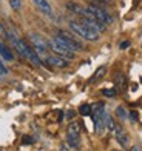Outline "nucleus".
Returning a JSON list of instances; mask_svg holds the SVG:
<instances>
[{"label": "nucleus", "mask_w": 142, "mask_h": 151, "mask_svg": "<svg viewBox=\"0 0 142 151\" xmlns=\"http://www.w3.org/2000/svg\"><path fill=\"white\" fill-rule=\"evenodd\" d=\"M86 9H88V11H90L97 20H100L102 23H105V25L113 23V17L110 16V12H107L105 9H102L99 5H93V3H90L88 6H86Z\"/></svg>", "instance_id": "4"}, {"label": "nucleus", "mask_w": 142, "mask_h": 151, "mask_svg": "<svg viewBox=\"0 0 142 151\" xmlns=\"http://www.w3.org/2000/svg\"><path fill=\"white\" fill-rule=\"evenodd\" d=\"M0 151H2V150H0Z\"/></svg>", "instance_id": "22"}, {"label": "nucleus", "mask_w": 142, "mask_h": 151, "mask_svg": "<svg viewBox=\"0 0 142 151\" xmlns=\"http://www.w3.org/2000/svg\"><path fill=\"white\" fill-rule=\"evenodd\" d=\"M30 40H31V46L36 50V52L37 54H46L48 52V50H50V45H48V42L42 37V36H39V34H36V32H32V34H30Z\"/></svg>", "instance_id": "5"}, {"label": "nucleus", "mask_w": 142, "mask_h": 151, "mask_svg": "<svg viewBox=\"0 0 142 151\" xmlns=\"http://www.w3.org/2000/svg\"><path fill=\"white\" fill-rule=\"evenodd\" d=\"M128 46H130V42H128V40H125V42H122V43H120V50H125V48H128Z\"/></svg>", "instance_id": "18"}, {"label": "nucleus", "mask_w": 142, "mask_h": 151, "mask_svg": "<svg viewBox=\"0 0 142 151\" xmlns=\"http://www.w3.org/2000/svg\"><path fill=\"white\" fill-rule=\"evenodd\" d=\"M91 111H93V106H91V105H88V104L80 105V108H79V113L82 114V116H90V114H91Z\"/></svg>", "instance_id": "13"}, {"label": "nucleus", "mask_w": 142, "mask_h": 151, "mask_svg": "<svg viewBox=\"0 0 142 151\" xmlns=\"http://www.w3.org/2000/svg\"><path fill=\"white\" fill-rule=\"evenodd\" d=\"M48 45H50V48L53 50V52L57 54V56H60V57H65V59H68V60H71V59L76 57V52L71 51L70 48H66L65 45H62L60 42H57L54 37H53L51 40H48Z\"/></svg>", "instance_id": "3"}, {"label": "nucleus", "mask_w": 142, "mask_h": 151, "mask_svg": "<svg viewBox=\"0 0 142 151\" xmlns=\"http://www.w3.org/2000/svg\"><path fill=\"white\" fill-rule=\"evenodd\" d=\"M23 143H32L31 137H23Z\"/></svg>", "instance_id": "20"}, {"label": "nucleus", "mask_w": 142, "mask_h": 151, "mask_svg": "<svg viewBox=\"0 0 142 151\" xmlns=\"http://www.w3.org/2000/svg\"><path fill=\"white\" fill-rule=\"evenodd\" d=\"M116 114L119 116L120 119H127V117H128V113L125 111L124 106H117V108H116Z\"/></svg>", "instance_id": "15"}, {"label": "nucleus", "mask_w": 142, "mask_h": 151, "mask_svg": "<svg viewBox=\"0 0 142 151\" xmlns=\"http://www.w3.org/2000/svg\"><path fill=\"white\" fill-rule=\"evenodd\" d=\"M46 62L51 65V66H56V68H66L70 65L68 59L65 57H60L57 54H51V56H46Z\"/></svg>", "instance_id": "8"}, {"label": "nucleus", "mask_w": 142, "mask_h": 151, "mask_svg": "<svg viewBox=\"0 0 142 151\" xmlns=\"http://www.w3.org/2000/svg\"><path fill=\"white\" fill-rule=\"evenodd\" d=\"M105 73H107V66H99L97 70H96V73H94V76L90 79V83H94V82L100 80L105 76Z\"/></svg>", "instance_id": "11"}, {"label": "nucleus", "mask_w": 142, "mask_h": 151, "mask_svg": "<svg viewBox=\"0 0 142 151\" xmlns=\"http://www.w3.org/2000/svg\"><path fill=\"white\" fill-rule=\"evenodd\" d=\"M0 56H2L5 60H8V62H11L12 59H14V54H12V51H11L5 43H2V42H0Z\"/></svg>", "instance_id": "9"}, {"label": "nucleus", "mask_w": 142, "mask_h": 151, "mask_svg": "<svg viewBox=\"0 0 142 151\" xmlns=\"http://www.w3.org/2000/svg\"><path fill=\"white\" fill-rule=\"evenodd\" d=\"M102 93H104V96H107V97H114V96L117 94L116 90H104Z\"/></svg>", "instance_id": "16"}, {"label": "nucleus", "mask_w": 142, "mask_h": 151, "mask_svg": "<svg viewBox=\"0 0 142 151\" xmlns=\"http://www.w3.org/2000/svg\"><path fill=\"white\" fill-rule=\"evenodd\" d=\"M68 26H70V29L76 34L77 37L86 40V42H97V40H99V32L91 29L88 25L82 23L80 20H70Z\"/></svg>", "instance_id": "1"}, {"label": "nucleus", "mask_w": 142, "mask_h": 151, "mask_svg": "<svg viewBox=\"0 0 142 151\" xmlns=\"http://www.w3.org/2000/svg\"><path fill=\"white\" fill-rule=\"evenodd\" d=\"M114 137H116V140L119 142V145H120V147H124V148L128 147V142H130V139H128V136H127L124 131L116 133V134H114Z\"/></svg>", "instance_id": "10"}, {"label": "nucleus", "mask_w": 142, "mask_h": 151, "mask_svg": "<svg viewBox=\"0 0 142 151\" xmlns=\"http://www.w3.org/2000/svg\"><path fill=\"white\" fill-rule=\"evenodd\" d=\"M32 3L36 5V8L39 9V12H42L46 17H54L53 12V6L50 3V0H32Z\"/></svg>", "instance_id": "7"}, {"label": "nucleus", "mask_w": 142, "mask_h": 151, "mask_svg": "<svg viewBox=\"0 0 142 151\" xmlns=\"http://www.w3.org/2000/svg\"><path fill=\"white\" fill-rule=\"evenodd\" d=\"M114 83H116V86L119 88L120 91H124L125 90V77H124V74L122 73H119V74H116V77H114Z\"/></svg>", "instance_id": "12"}, {"label": "nucleus", "mask_w": 142, "mask_h": 151, "mask_svg": "<svg viewBox=\"0 0 142 151\" xmlns=\"http://www.w3.org/2000/svg\"><path fill=\"white\" fill-rule=\"evenodd\" d=\"M130 117L136 122V120H138V113H136V111H131V113H130Z\"/></svg>", "instance_id": "19"}, {"label": "nucleus", "mask_w": 142, "mask_h": 151, "mask_svg": "<svg viewBox=\"0 0 142 151\" xmlns=\"http://www.w3.org/2000/svg\"><path fill=\"white\" fill-rule=\"evenodd\" d=\"M9 6L12 8V11H20V8H22V0H9Z\"/></svg>", "instance_id": "14"}, {"label": "nucleus", "mask_w": 142, "mask_h": 151, "mask_svg": "<svg viewBox=\"0 0 142 151\" xmlns=\"http://www.w3.org/2000/svg\"><path fill=\"white\" fill-rule=\"evenodd\" d=\"M54 39L57 40V42H60L62 45H65L66 48H70L71 51H84V45L82 42L77 39V37H74L71 36L70 32H66V31H57V34L54 36Z\"/></svg>", "instance_id": "2"}, {"label": "nucleus", "mask_w": 142, "mask_h": 151, "mask_svg": "<svg viewBox=\"0 0 142 151\" xmlns=\"http://www.w3.org/2000/svg\"><path fill=\"white\" fill-rule=\"evenodd\" d=\"M130 151H139V147H133Z\"/></svg>", "instance_id": "21"}, {"label": "nucleus", "mask_w": 142, "mask_h": 151, "mask_svg": "<svg viewBox=\"0 0 142 151\" xmlns=\"http://www.w3.org/2000/svg\"><path fill=\"white\" fill-rule=\"evenodd\" d=\"M90 3H93V5H107V3H110L111 0H88Z\"/></svg>", "instance_id": "17"}, {"label": "nucleus", "mask_w": 142, "mask_h": 151, "mask_svg": "<svg viewBox=\"0 0 142 151\" xmlns=\"http://www.w3.org/2000/svg\"><path fill=\"white\" fill-rule=\"evenodd\" d=\"M79 136H80V128L79 123L73 122L68 125V129H66V140H68L70 147L77 148L79 147Z\"/></svg>", "instance_id": "6"}]
</instances>
